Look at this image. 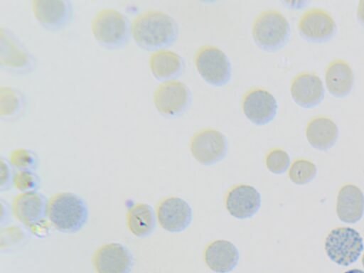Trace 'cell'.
I'll return each mask as SVG.
<instances>
[{
    "instance_id": "obj_9",
    "label": "cell",
    "mask_w": 364,
    "mask_h": 273,
    "mask_svg": "<svg viewBox=\"0 0 364 273\" xmlns=\"http://www.w3.org/2000/svg\"><path fill=\"white\" fill-rule=\"evenodd\" d=\"M134 263L130 250L119 242L101 245L92 257V264L97 273H130Z\"/></svg>"
},
{
    "instance_id": "obj_22",
    "label": "cell",
    "mask_w": 364,
    "mask_h": 273,
    "mask_svg": "<svg viewBox=\"0 0 364 273\" xmlns=\"http://www.w3.org/2000/svg\"><path fill=\"white\" fill-rule=\"evenodd\" d=\"M150 70L159 80H168L179 75L183 69V60L176 53L166 49L154 51L149 58Z\"/></svg>"
},
{
    "instance_id": "obj_18",
    "label": "cell",
    "mask_w": 364,
    "mask_h": 273,
    "mask_svg": "<svg viewBox=\"0 0 364 273\" xmlns=\"http://www.w3.org/2000/svg\"><path fill=\"white\" fill-rule=\"evenodd\" d=\"M205 261L211 270L217 273H228L237 265L239 252L229 241L215 240L207 247Z\"/></svg>"
},
{
    "instance_id": "obj_26",
    "label": "cell",
    "mask_w": 364,
    "mask_h": 273,
    "mask_svg": "<svg viewBox=\"0 0 364 273\" xmlns=\"http://www.w3.org/2000/svg\"><path fill=\"white\" fill-rule=\"evenodd\" d=\"M13 168L17 170L34 171L38 166V156L34 151L26 148L13 150L9 157Z\"/></svg>"
},
{
    "instance_id": "obj_12",
    "label": "cell",
    "mask_w": 364,
    "mask_h": 273,
    "mask_svg": "<svg viewBox=\"0 0 364 273\" xmlns=\"http://www.w3.org/2000/svg\"><path fill=\"white\" fill-rule=\"evenodd\" d=\"M31 8L40 24L50 30L65 27L73 16L72 4L66 0H33Z\"/></svg>"
},
{
    "instance_id": "obj_11",
    "label": "cell",
    "mask_w": 364,
    "mask_h": 273,
    "mask_svg": "<svg viewBox=\"0 0 364 273\" xmlns=\"http://www.w3.org/2000/svg\"><path fill=\"white\" fill-rule=\"evenodd\" d=\"M298 29L306 39L322 42L330 39L335 33L336 23L333 16L326 10L312 8L300 16Z\"/></svg>"
},
{
    "instance_id": "obj_14",
    "label": "cell",
    "mask_w": 364,
    "mask_h": 273,
    "mask_svg": "<svg viewBox=\"0 0 364 273\" xmlns=\"http://www.w3.org/2000/svg\"><path fill=\"white\" fill-rule=\"evenodd\" d=\"M160 225L171 232L186 230L192 220V210L187 202L178 197H170L160 203L157 208Z\"/></svg>"
},
{
    "instance_id": "obj_32",
    "label": "cell",
    "mask_w": 364,
    "mask_h": 273,
    "mask_svg": "<svg viewBox=\"0 0 364 273\" xmlns=\"http://www.w3.org/2000/svg\"><path fill=\"white\" fill-rule=\"evenodd\" d=\"M344 273H364V272L360 269H353L348 270Z\"/></svg>"
},
{
    "instance_id": "obj_33",
    "label": "cell",
    "mask_w": 364,
    "mask_h": 273,
    "mask_svg": "<svg viewBox=\"0 0 364 273\" xmlns=\"http://www.w3.org/2000/svg\"><path fill=\"white\" fill-rule=\"evenodd\" d=\"M362 264H363V265L364 267V255H363V256L362 257Z\"/></svg>"
},
{
    "instance_id": "obj_4",
    "label": "cell",
    "mask_w": 364,
    "mask_h": 273,
    "mask_svg": "<svg viewBox=\"0 0 364 273\" xmlns=\"http://www.w3.org/2000/svg\"><path fill=\"white\" fill-rule=\"evenodd\" d=\"M289 33V21L277 10L262 11L253 21V38L263 49L274 50L280 48L288 40Z\"/></svg>"
},
{
    "instance_id": "obj_23",
    "label": "cell",
    "mask_w": 364,
    "mask_h": 273,
    "mask_svg": "<svg viewBox=\"0 0 364 273\" xmlns=\"http://www.w3.org/2000/svg\"><path fill=\"white\" fill-rule=\"evenodd\" d=\"M126 220L129 232L140 238L151 235L156 225L154 211L146 203H136L129 208Z\"/></svg>"
},
{
    "instance_id": "obj_6",
    "label": "cell",
    "mask_w": 364,
    "mask_h": 273,
    "mask_svg": "<svg viewBox=\"0 0 364 273\" xmlns=\"http://www.w3.org/2000/svg\"><path fill=\"white\" fill-rule=\"evenodd\" d=\"M195 64L203 78L211 85L222 86L230 80V60L226 54L216 46H201L196 53Z\"/></svg>"
},
{
    "instance_id": "obj_7",
    "label": "cell",
    "mask_w": 364,
    "mask_h": 273,
    "mask_svg": "<svg viewBox=\"0 0 364 273\" xmlns=\"http://www.w3.org/2000/svg\"><path fill=\"white\" fill-rule=\"evenodd\" d=\"M0 65L12 73H23L33 68L31 53L7 28H0Z\"/></svg>"
},
{
    "instance_id": "obj_5",
    "label": "cell",
    "mask_w": 364,
    "mask_h": 273,
    "mask_svg": "<svg viewBox=\"0 0 364 273\" xmlns=\"http://www.w3.org/2000/svg\"><path fill=\"white\" fill-rule=\"evenodd\" d=\"M363 250V242L360 235L349 227L332 230L325 241L328 257L341 266H349L356 262Z\"/></svg>"
},
{
    "instance_id": "obj_13",
    "label": "cell",
    "mask_w": 364,
    "mask_h": 273,
    "mask_svg": "<svg viewBox=\"0 0 364 273\" xmlns=\"http://www.w3.org/2000/svg\"><path fill=\"white\" fill-rule=\"evenodd\" d=\"M242 109L245 116L253 123L263 125L276 115L277 102L269 91L262 88L249 90L243 97Z\"/></svg>"
},
{
    "instance_id": "obj_10",
    "label": "cell",
    "mask_w": 364,
    "mask_h": 273,
    "mask_svg": "<svg viewBox=\"0 0 364 273\" xmlns=\"http://www.w3.org/2000/svg\"><path fill=\"white\" fill-rule=\"evenodd\" d=\"M191 93L182 82L167 80L161 82L154 94V102L157 110L168 117L182 113L188 106Z\"/></svg>"
},
{
    "instance_id": "obj_20",
    "label": "cell",
    "mask_w": 364,
    "mask_h": 273,
    "mask_svg": "<svg viewBox=\"0 0 364 273\" xmlns=\"http://www.w3.org/2000/svg\"><path fill=\"white\" fill-rule=\"evenodd\" d=\"M306 136L310 145L321 151L331 148L338 137L336 124L328 117L316 116L310 119L306 127Z\"/></svg>"
},
{
    "instance_id": "obj_1",
    "label": "cell",
    "mask_w": 364,
    "mask_h": 273,
    "mask_svg": "<svg viewBox=\"0 0 364 273\" xmlns=\"http://www.w3.org/2000/svg\"><path fill=\"white\" fill-rule=\"evenodd\" d=\"M131 34L141 48L158 50L174 41L178 35V24L164 11L148 10L134 18Z\"/></svg>"
},
{
    "instance_id": "obj_25",
    "label": "cell",
    "mask_w": 364,
    "mask_h": 273,
    "mask_svg": "<svg viewBox=\"0 0 364 273\" xmlns=\"http://www.w3.org/2000/svg\"><path fill=\"white\" fill-rule=\"evenodd\" d=\"M316 172V167L314 163L306 159H298L291 165L289 177L294 183L304 185L313 180Z\"/></svg>"
},
{
    "instance_id": "obj_21",
    "label": "cell",
    "mask_w": 364,
    "mask_h": 273,
    "mask_svg": "<svg viewBox=\"0 0 364 273\" xmlns=\"http://www.w3.org/2000/svg\"><path fill=\"white\" fill-rule=\"evenodd\" d=\"M363 211L364 196L361 190L351 184L341 188L336 204L338 218L346 223H355L361 219Z\"/></svg>"
},
{
    "instance_id": "obj_27",
    "label": "cell",
    "mask_w": 364,
    "mask_h": 273,
    "mask_svg": "<svg viewBox=\"0 0 364 273\" xmlns=\"http://www.w3.org/2000/svg\"><path fill=\"white\" fill-rule=\"evenodd\" d=\"M40 178L34 171L17 170L14 172L13 186L21 193L36 191Z\"/></svg>"
},
{
    "instance_id": "obj_28",
    "label": "cell",
    "mask_w": 364,
    "mask_h": 273,
    "mask_svg": "<svg viewBox=\"0 0 364 273\" xmlns=\"http://www.w3.org/2000/svg\"><path fill=\"white\" fill-rule=\"evenodd\" d=\"M290 164V158L287 151L281 149L270 151L266 157V166L272 173L280 174L284 173Z\"/></svg>"
},
{
    "instance_id": "obj_17",
    "label": "cell",
    "mask_w": 364,
    "mask_h": 273,
    "mask_svg": "<svg viewBox=\"0 0 364 273\" xmlns=\"http://www.w3.org/2000/svg\"><path fill=\"white\" fill-rule=\"evenodd\" d=\"M261 196L250 185H239L231 189L226 198V208L229 213L239 219L250 218L259 209Z\"/></svg>"
},
{
    "instance_id": "obj_15",
    "label": "cell",
    "mask_w": 364,
    "mask_h": 273,
    "mask_svg": "<svg viewBox=\"0 0 364 273\" xmlns=\"http://www.w3.org/2000/svg\"><path fill=\"white\" fill-rule=\"evenodd\" d=\"M46 198L37 191L21 193L12 203L11 210L16 218L26 226H34L47 217Z\"/></svg>"
},
{
    "instance_id": "obj_8",
    "label": "cell",
    "mask_w": 364,
    "mask_h": 273,
    "mask_svg": "<svg viewBox=\"0 0 364 273\" xmlns=\"http://www.w3.org/2000/svg\"><path fill=\"white\" fill-rule=\"evenodd\" d=\"M191 151L200 164L212 165L225 157L228 151L227 139L220 131L204 129L193 136Z\"/></svg>"
},
{
    "instance_id": "obj_29",
    "label": "cell",
    "mask_w": 364,
    "mask_h": 273,
    "mask_svg": "<svg viewBox=\"0 0 364 273\" xmlns=\"http://www.w3.org/2000/svg\"><path fill=\"white\" fill-rule=\"evenodd\" d=\"M12 166L9 160L1 157L0 160V189L1 191H6L13 185L14 172Z\"/></svg>"
},
{
    "instance_id": "obj_3",
    "label": "cell",
    "mask_w": 364,
    "mask_h": 273,
    "mask_svg": "<svg viewBox=\"0 0 364 273\" xmlns=\"http://www.w3.org/2000/svg\"><path fill=\"white\" fill-rule=\"evenodd\" d=\"M91 30L100 45L114 49L126 44L131 33V25L122 12L114 9H103L94 16Z\"/></svg>"
},
{
    "instance_id": "obj_2",
    "label": "cell",
    "mask_w": 364,
    "mask_h": 273,
    "mask_svg": "<svg viewBox=\"0 0 364 273\" xmlns=\"http://www.w3.org/2000/svg\"><path fill=\"white\" fill-rule=\"evenodd\" d=\"M47 218L59 232L80 231L88 219V208L82 198L71 192L54 195L48 203Z\"/></svg>"
},
{
    "instance_id": "obj_30",
    "label": "cell",
    "mask_w": 364,
    "mask_h": 273,
    "mask_svg": "<svg viewBox=\"0 0 364 273\" xmlns=\"http://www.w3.org/2000/svg\"><path fill=\"white\" fill-rule=\"evenodd\" d=\"M24 234L23 230L18 227H8V228L4 230H1V239L6 238L5 245L1 247V250L4 249H9L14 246V243H18L14 239H20L22 240L24 238ZM21 241V240H20Z\"/></svg>"
},
{
    "instance_id": "obj_19",
    "label": "cell",
    "mask_w": 364,
    "mask_h": 273,
    "mask_svg": "<svg viewBox=\"0 0 364 273\" xmlns=\"http://www.w3.org/2000/svg\"><path fill=\"white\" fill-rule=\"evenodd\" d=\"M354 75L349 63L343 59L329 63L325 70V83L329 93L335 97L343 98L352 90Z\"/></svg>"
},
{
    "instance_id": "obj_24",
    "label": "cell",
    "mask_w": 364,
    "mask_h": 273,
    "mask_svg": "<svg viewBox=\"0 0 364 273\" xmlns=\"http://www.w3.org/2000/svg\"><path fill=\"white\" fill-rule=\"evenodd\" d=\"M26 105L23 94L9 86L0 87V118L13 119L18 117Z\"/></svg>"
},
{
    "instance_id": "obj_16",
    "label": "cell",
    "mask_w": 364,
    "mask_h": 273,
    "mask_svg": "<svg viewBox=\"0 0 364 273\" xmlns=\"http://www.w3.org/2000/svg\"><path fill=\"white\" fill-rule=\"evenodd\" d=\"M291 95L294 102L304 108L319 105L324 97V87L321 78L312 73H301L292 80Z\"/></svg>"
},
{
    "instance_id": "obj_31",
    "label": "cell",
    "mask_w": 364,
    "mask_h": 273,
    "mask_svg": "<svg viewBox=\"0 0 364 273\" xmlns=\"http://www.w3.org/2000/svg\"><path fill=\"white\" fill-rule=\"evenodd\" d=\"M356 15L358 21L364 25V1L358 2Z\"/></svg>"
}]
</instances>
